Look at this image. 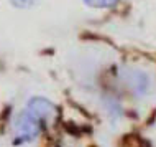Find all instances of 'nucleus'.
<instances>
[{
	"mask_svg": "<svg viewBox=\"0 0 156 147\" xmlns=\"http://www.w3.org/2000/svg\"><path fill=\"white\" fill-rule=\"evenodd\" d=\"M84 2L92 8H108L113 7L119 0H84Z\"/></svg>",
	"mask_w": 156,
	"mask_h": 147,
	"instance_id": "2",
	"label": "nucleus"
},
{
	"mask_svg": "<svg viewBox=\"0 0 156 147\" xmlns=\"http://www.w3.org/2000/svg\"><path fill=\"white\" fill-rule=\"evenodd\" d=\"M54 114V106L49 101L35 98L30 101L28 107L18 116L15 124V137L18 141L35 139L43 129V124Z\"/></svg>",
	"mask_w": 156,
	"mask_h": 147,
	"instance_id": "1",
	"label": "nucleus"
}]
</instances>
